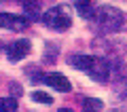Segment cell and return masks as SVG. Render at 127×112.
I'll return each mask as SVG.
<instances>
[{"label": "cell", "mask_w": 127, "mask_h": 112, "mask_svg": "<svg viewBox=\"0 0 127 112\" xmlns=\"http://www.w3.org/2000/svg\"><path fill=\"white\" fill-rule=\"evenodd\" d=\"M89 17H93V26L102 32V34H112V32H119L127 21V15L123 13L117 6H100V9L91 11Z\"/></svg>", "instance_id": "6da1fadb"}, {"label": "cell", "mask_w": 127, "mask_h": 112, "mask_svg": "<svg viewBox=\"0 0 127 112\" xmlns=\"http://www.w3.org/2000/svg\"><path fill=\"white\" fill-rule=\"evenodd\" d=\"M40 21L45 23L47 28H51V30H68L70 26H72V15H70V11L66 9V6H53V9H49L47 13L40 15Z\"/></svg>", "instance_id": "7a4b0ae2"}, {"label": "cell", "mask_w": 127, "mask_h": 112, "mask_svg": "<svg viewBox=\"0 0 127 112\" xmlns=\"http://www.w3.org/2000/svg\"><path fill=\"white\" fill-rule=\"evenodd\" d=\"M28 26H30V19H28V17L13 15V13H0V28H4V30L23 32Z\"/></svg>", "instance_id": "3957f363"}, {"label": "cell", "mask_w": 127, "mask_h": 112, "mask_svg": "<svg viewBox=\"0 0 127 112\" xmlns=\"http://www.w3.org/2000/svg\"><path fill=\"white\" fill-rule=\"evenodd\" d=\"M93 81L97 83H106L110 78V74H112V68H110V61L108 59H102V57H95L93 66H91V70L87 72Z\"/></svg>", "instance_id": "277c9868"}, {"label": "cell", "mask_w": 127, "mask_h": 112, "mask_svg": "<svg viewBox=\"0 0 127 112\" xmlns=\"http://www.w3.org/2000/svg\"><path fill=\"white\" fill-rule=\"evenodd\" d=\"M32 51V45L28 40H15L9 45V49H6V57H9V61H19V59H23L28 53Z\"/></svg>", "instance_id": "5b68a950"}, {"label": "cell", "mask_w": 127, "mask_h": 112, "mask_svg": "<svg viewBox=\"0 0 127 112\" xmlns=\"http://www.w3.org/2000/svg\"><path fill=\"white\" fill-rule=\"evenodd\" d=\"M42 81H45V85L53 87L55 91H62V93H70V91H72L70 81L64 76V74H57V72H51V74H47Z\"/></svg>", "instance_id": "8992f818"}, {"label": "cell", "mask_w": 127, "mask_h": 112, "mask_svg": "<svg viewBox=\"0 0 127 112\" xmlns=\"http://www.w3.org/2000/svg\"><path fill=\"white\" fill-rule=\"evenodd\" d=\"M93 61H95V57H91V55H70L68 57V63L74 70H81V72H89Z\"/></svg>", "instance_id": "52a82bcc"}, {"label": "cell", "mask_w": 127, "mask_h": 112, "mask_svg": "<svg viewBox=\"0 0 127 112\" xmlns=\"http://www.w3.org/2000/svg\"><path fill=\"white\" fill-rule=\"evenodd\" d=\"M21 6L26 11V15L40 17V0H21Z\"/></svg>", "instance_id": "ba28073f"}, {"label": "cell", "mask_w": 127, "mask_h": 112, "mask_svg": "<svg viewBox=\"0 0 127 112\" xmlns=\"http://www.w3.org/2000/svg\"><path fill=\"white\" fill-rule=\"evenodd\" d=\"M83 108H85V112H100L104 108V102L97 99V97H87L83 102Z\"/></svg>", "instance_id": "9c48e42d"}, {"label": "cell", "mask_w": 127, "mask_h": 112, "mask_svg": "<svg viewBox=\"0 0 127 112\" xmlns=\"http://www.w3.org/2000/svg\"><path fill=\"white\" fill-rule=\"evenodd\" d=\"M0 112H17V102L13 97H0Z\"/></svg>", "instance_id": "30bf717a"}, {"label": "cell", "mask_w": 127, "mask_h": 112, "mask_svg": "<svg viewBox=\"0 0 127 112\" xmlns=\"http://www.w3.org/2000/svg\"><path fill=\"white\" fill-rule=\"evenodd\" d=\"M74 6L83 17H89L91 15V0H74Z\"/></svg>", "instance_id": "8fae6325"}, {"label": "cell", "mask_w": 127, "mask_h": 112, "mask_svg": "<svg viewBox=\"0 0 127 112\" xmlns=\"http://www.w3.org/2000/svg\"><path fill=\"white\" fill-rule=\"evenodd\" d=\"M32 99L38 102V104H45V106H49V104L53 102V97H51L49 93H45V91H34V93H32Z\"/></svg>", "instance_id": "7c38bea8"}, {"label": "cell", "mask_w": 127, "mask_h": 112, "mask_svg": "<svg viewBox=\"0 0 127 112\" xmlns=\"http://www.w3.org/2000/svg\"><path fill=\"white\" fill-rule=\"evenodd\" d=\"M11 89H13V93H15V95H19V93H21V87H19L17 83H11Z\"/></svg>", "instance_id": "4fadbf2b"}, {"label": "cell", "mask_w": 127, "mask_h": 112, "mask_svg": "<svg viewBox=\"0 0 127 112\" xmlns=\"http://www.w3.org/2000/svg\"><path fill=\"white\" fill-rule=\"evenodd\" d=\"M57 112H74V110H70V108H59Z\"/></svg>", "instance_id": "5bb4252c"}, {"label": "cell", "mask_w": 127, "mask_h": 112, "mask_svg": "<svg viewBox=\"0 0 127 112\" xmlns=\"http://www.w3.org/2000/svg\"><path fill=\"white\" fill-rule=\"evenodd\" d=\"M110 112H127V108H117V110H110Z\"/></svg>", "instance_id": "9a60e30c"}]
</instances>
